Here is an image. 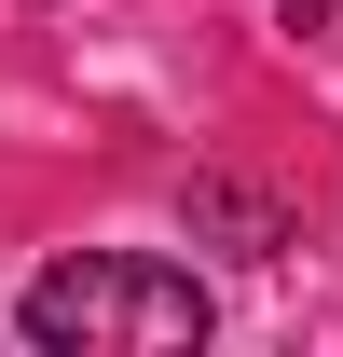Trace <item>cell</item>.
Wrapping results in <instances>:
<instances>
[{
	"instance_id": "cell-1",
	"label": "cell",
	"mask_w": 343,
	"mask_h": 357,
	"mask_svg": "<svg viewBox=\"0 0 343 357\" xmlns=\"http://www.w3.org/2000/svg\"><path fill=\"white\" fill-rule=\"evenodd\" d=\"M206 275L192 261H151V248H69V261L28 275V303H14V330L42 357H178L206 344Z\"/></svg>"
},
{
	"instance_id": "cell-2",
	"label": "cell",
	"mask_w": 343,
	"mask_h": 357,
	"mask_svg": "<svg viewBox=\"0 0 343 357\" xmlns=\"http://www.w3.org/2000/svg\"><path fill=\"white\" fill-rule=\"evenodd\" d=\"M192 234H234V261H275V248H289V206L247 192V178H206V192H192Z\"/></svg>"
},
{
	"instance_id": "cell-3",
	"label": "cell",
	"mask_w": 343,
	"mask_h": 357,
	"mask_svg": "<svg viewBox=\"0 0 343 357\" xmlns=\"http://www.w3.org/2000/svg\"><path fill=\"white\" fill-rule=\"evenodd\" d=\"M289 28H316V42H343V0H275Z\"/></svg>"
}]
</instances>
